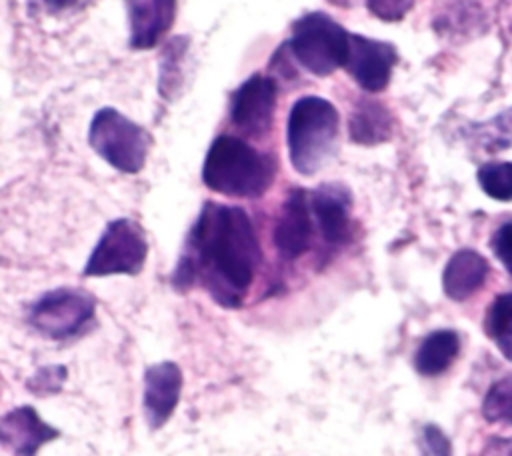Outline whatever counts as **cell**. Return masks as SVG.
<instances>
[{"mask_svg":"<svg viewBox=\"0 0 512 456\" xmlns=\"http://www.w3.org/2000/svg\"><path fill=\"white\" fill-rule=\"evenodd\" d=\"M88 144L114 170L136 174L146 164L152 136L116 108L104 106L90 120Z\"/></svg>","mask_w":512,"mask_h":456,"instance_id":"cell-4","label":"cell"},{"mask_svg":"<svg viewBox=\"0 0 512 456\" xmlns=\"http://www.w3.org/2000/svg\"><path fill=\"white\" fill-rule=\"evenodd\" d=\"M458 350H460V340L456 332L436 330L420 344L414 356V366L424 376H436L454 362V358L458 356Z\"/></svg>","mask_w":512,"mask_h":456,"instance_id":"cell-17","label":"cell"},{"mask_svg":"<svg viewBox=\"0 0 512 456\" xmlns=\"http://www.w3.org/2000/svg\"><path fill=\"white\" fill-rule=\"evenodd\" d=\"M414 0H366V6L368 10L380 18V20H386V22H396V20H402L408 10L412 8Z\"/></svg>","mask_w":512,"mask_h":456,"instance_id":"cell-21","label":"cell"},{"mask_svg":"<svg viewBox=\"0 0 512 456\" xmlns=\"http://www.w3.org/2000/svg\"><path fill=\"white\" fill-rule=\"evenodd\" d=\"M146 256L148 240L142 226L130 218H116L104 228L82 272L84 276L138 274Z\"/></svg>","mask_w":512,"mask_h":456,"instance_id":"cell-6","label":"cell"},{"mask_svg":"<svg viewBox=\"0 0 512 456\" xmlns=\"http://www.w3.org/2000/svg\"><path fill=\"white\" fill-rule=\"evenodd\" d=\"M182 392V372L174 362H158L144 374V414L150 428L164 426L174 414Z\"/></svg>","mask_w":512,"mask_h":456,"instance_id":"cell-12","label":"cell"},{"mask_svg":"<svg viewBox=\"0 0 512 456\" xmlns=\"http://www.w3.org/2000/svg\"><path fill=\"white\" fill-rule=\"evenodd\" d=\"M482 414L490 422L512 424V374L490 386L482 402Z\"/></svg>","mask_w":512,"mask_h":456,"instance_id":"cell-20","label":"cell"},{"mask_svg":"<svg viewBox=\"0 0 512 456\" xmlns=\"http://www.w3.org/2000/svg\"><path fill=\"white\" fill-rule=\"evenodd\" d=\"M492 252L502 262V266L512 274V222L502 224L492 236Z\"/></svg>","mask_w":512,"mask_h":456,"instance_id":"cell-23","label":"cell"},{"mask_svg":"<svg viewBox=\"0 0 512 456\" xmlns=\"http://www.w3.org/2000/svg\"><path fill=\"white\" fill-rule=\"evenodd\" d=\"M424 450L428 456H452V446L448 436L434 424H428L422 432Z\"/></svg>","mask_w":512,"mask_h":456,"instance_id":"cell-24","label":"cell"},{"mask_svg":"<svg viewBox=\"0 0 512 456\" xmlns=\"http://www.w3.org/2000/svg\"><path fill=\"white\" fill-rule=\"evenodd\" d=\"M338 136V112L320 96L298 98L288 114L286 142L294 170L316 174L332 156Z\"/></svg>","mask_w":512,"mask_h":456,"instance_id":"cell-3","label":"cell"},{"mask_svg":"<svg viewBox=\"0 0 512 456\" xmlns=\"http://www.w3.org/2000/svg\"><path fill=\"white\" fill-rule=\"evenodd\" d=\"M278 100L276 82L264 74H252L230 100V122L248 136H262L270 130Z\"/></svg>","mask_w":512,"mask_h":456,"instance_id":"cell-8","label":"cell"},{"mask_svg":"<svg viewBox=\"0 0 512 456\" xmlns=\"http://www.w3.org/2000/svg\"><path fill=\"white\" fill-rule=\"evenodd\" d=\"M64 378H66V370L62 366H46L28 382V386L36 394H48V392H56L62 386Z\"/></svg>","mask_w":512,"mask_h":456,"instance_id":"cell-22","label":"cell"},{"mask_svg":"<svg viewBox=\"0 0 512 456\" xmlns=\"http://www.w3.org/2000/svg\"><path fill=\"white\" fill-rule=\"evenodd\" d=\"M50 10H62L66 6H70L74 0H42Z\"/></svg>","mask_w":512,"mask_h":456,"instance_id":"cell-25","label":"cell"},{"mask_svg":"<svg viewBox=\"0 0 512 456\" xmlns=\"http://www.w3.org/2000/svg\"><path fill=\"white\" fill-rule=\"evenodd\" d=\"M484 326L498 350L512 360V294H500L494 298Z\"/></svg>","mask_w":512,"mask_h":456,"instance_id":"cell-18","label":"cell"},{"mask_svg":"<svg viewBox=\"0 0 512 456\" xmlns=\"http://www.w3.org/2000/svg\"><path fill=\"white\" fill-rule=\"evenodd\" d=\"M312 210L302 188L290 190L274 224V246L284 258L302 256L312 242Z\"/></svg>","mask_w":512,"mask_h":456,"instance_id":"cell-10","label":"cell"},{"mask_svg":"<svg viewBox=\"0 0 512 456\" xmlns=\"http://www.w3.org/2000/svg\"><path fill=\"white\" fill-rule=\"evenodd\" d=\"M346 32L334 18L324 12H308L292 24L288 42L292 58L314 76H328L342 68L348 54Z\"/></svg>","mask_w":512,"mask_h":456,"instance_id":"cell-5","label":"cell"},{"mask_svg":"<svg viewBox=\"0 0 512 456\" xmlns=\"http://www.w3.org/2000/svg\"><path fill=\"white\" fill-rule=\"evenodd\" d=\"M480 188L494 200H512V162H490L478 170Z\"/></svg>","mask_w":512,"mask_h":456,"instance_id":"cell-19","label":"cell"},{"mask_svg":"<svg viewBox=\"0 0 512 456\" xmlns=\"http://www.w3.org/2000/svg\"><path fill=\"white\" fill-rule=\"evenodd\" d=\"M488 276V262L474 250H458L448 260L442 274L444 294L452 300H466L482 288Z\"/></svg>","mask_w":512,"mask_h":456,"instance_id":"cell-15","label":"cell"},{"mask_svg":"<svg viewBox=\"0 0 512 456\" xmlns=\"http://www.w3.org/2000/svg\"><path fill=\"white\" fill-rule=\"evenodd\" d=\"M310 210L328 244H344L350 236V194L338 184H322L310 196Z\"/></svg>","mask_w":512,"mask_h":456,"instance_id":"cell-14","label":"cell"},{"mask_svg":"<svg viewBox=\"0 0 512 456\" xmlns=\"http://www.w3.org/2000/svg\"><path fill=\"white\" fill-rule=\"evenodd\" d=\"M398 52L390 42L350 34L344 68L366 90L380 92L388 86Z\"/></svg>","mask_w":512,"mask_h":456,"instance_id":"cell-9","label":"cell"},{"mask_svg":"<svg viewBox=\"0 0 512 456\" xmlns=\"http://www.w3.org/2000/svg\"><path fill=\"white\" fill-rule=\"evenodd\" d=\"M274 176L276 160L270 154L230 134L212 140L202 164L206 188L230 198H260L272 186Z\"/></svg>","mask_w":512,"mask_h":456,"instance_id":"cell-2","label":"cell"},{"mask_svg":"<svg viewBox=\"0 0 512 456\" xmlns=\"http://www.w3.org/2000/svg\"><path fill=\"white\" fill-rule=\"evenodd\" d=\"M56 436L58 430L46 424L32 406H18L0 420V444L12 456H36Z\"/></svg>","mask_w":512,"mask_h":456,"instance_id":"cell-11","label":"cell"},{"mask_svg":"<svg viewBox=\"0 0 512 456\" xmlns=\"http://www.w3.org/2000/svg\"><path fill=\"white\" fill-rule=\"evenodd\" d=\"M260 260L258 236L246 210L206 202L188 234L176 278H198L218 304L234 308L248 292Z\"/></svg>","mask_w":512,"mask_h":456,"instance_id":"cell-1","label":"cell"},{"mask_svg":"<svg viewBox=\"0 0 512 456\" xmlns=\"http://www.w3.org/2000/svg\"><path fill=\"white\" fill-rule=\"evenodd\" d=\"M392 116L384 104L364 98L350 114L348 130L356 144H380L392 134Z\"/></svg>","mask_w":512,"mask_h":456,"instance_id":"cell-16","label":"cell"},{"mask_svg":"<svg viewBox=\"0 0 512 456\" xmlns=\"http://www.w3.org/2000/svg\"><path fill=\"white\" fill-rule=\"evenodd\" d=\"M96 300L80 288H54L30 306V324L42 336L64 342L86 330L94 320Z\"/></svg>","mask_w":512,"mask_h":456,"instance_id":"cell-7","label":"cell"},{"mask_svg":"<svg viewBox=\"0 0 512 456\" xmlns=\"http://www.w3.org/2000/svg\"><path fill=\"white\" fill-rule=\"evenodd\" d=\"M178 0H126L130 46L148 50L172 28Z\"/></svg>","mask_w":512,"mask_h":456,"instance_id":"cell-13","label":"cell"}]
</instances>
